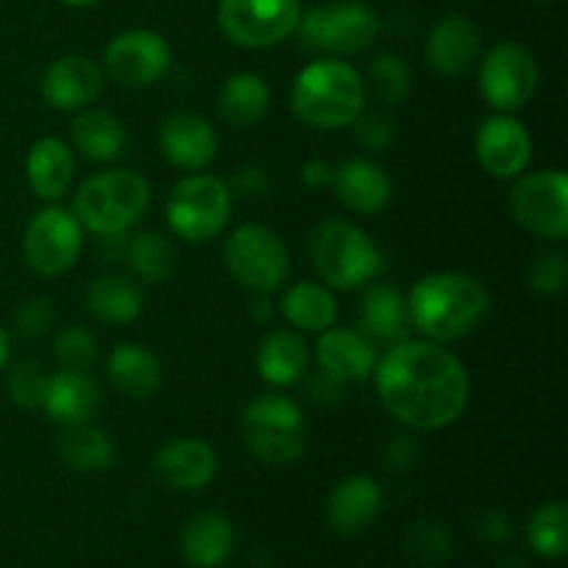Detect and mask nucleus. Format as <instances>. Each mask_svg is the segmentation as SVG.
I'll return each instance as SVG.
<instances>
[{
    "label": "nucleus",
    "instance_id": "nucleus-1",
    "mask_svg": "<svg viewBox=\"0 0 568 568\" xmlns=\"http://www.w3.org/2000/svg\"><path fill=\"white\" fill-rule=\"evenodd\" d=\"M383 408L410 430H444L464 416L471 383L464 361L430 338H403L377 358Z\"/></svg>",
    "mask_w": 568,
    "mask_h": 568
},
{
    "label": "nucleus",
    "instance_id": "nucleus-2",
    "mask_svg": "<svg viewBox=\"0 0 568 568\" xmlns=\"http://www.w3.org/2000/svg\"><path fill=\"white\" fill-rule=\"evenodd\" d=\"M408 303L410 327L436 344L469 336L491 308L486 283L466 272H433L414 283Z\"/></svg>",
    "mask_w": 568,
    "mask_h": 568
},
{
    "label": "nucleus",
    "instance_id": "nucleus-3",
    "mask_svg": "<svg viewBox=\"0 0 568 568\" xmlns=\"http://www.w3.org/2000/svg\"><path fill=\"white\" fill-rule=\"evenodd\" d=\"M364 75L342 59H320L297 72L292 111L300 122L320 131L347 128L366 109Z\"/></svg>",
    "mask_w": 568,
    "mask_h": 568
},
{
    "label": "nucleus",
    "instance_id": "nucleus-4",
    "mask_svg": "<svg viewBox=\"0 0 568 568\" xmlns=\"http://www.w3.org/2000/svg\"><path fill=\"white\" fill-rule=\"evenodd\" d=\"M150 194L153 192L142 172L116 166L87 178L78 186L70 211L78 225L94 236H125L148 211Z\"/></svg>",
    "mask_w": 568,
    "mask_h": 568
},
{
    "label": "nucleus",
    "instance_id": "nucleus-5",
    "mask_svg": "<svg viewBox=\"0 0 568 568\" xmlns=\"http://www.w3.org/2000/svg\"><path fill=\"white\" fill-rule=\"evenodd\" d=\"M239 433L255 460L266 466H292L305 455L308 425L292 397L261 394L244 408Z\"/></svg>",
    "mask_w": 568,
    "mask_h": 568
},
{
    "label": "nucleus",
    "instance_id": "nucleus-6",
    "mask_svg": "<svg viewBox=\"0 0 568 568\" xmlns=\"http://www.w3.org/2000/svg\"><path fill=\"white\" fill-rule=\"evenodd\" d=\"M311 261L327 288H361L383 270V253L355 222L333 216L311 236Z\"/></svg>",
    "mask_w": 568,
    "mask_h": 568
},
{
    "label": "nucleus",
    "instance_id": "nucleus-7",
    "mask_svg": "<svg viewBox=\"0 0 568 568\" xmlns=\"http://www.w3.org/2000/svg\"><path fill=\"white\" fill-rule=\"evenodd\" d=\"M233 214V189L222 178L189 172L166 197V225L178 239L205 244L220 236Z\"/></svg>",
    "mask_w": 568,
    "mask_h": 568
},
{
    "label": "nucleus",
    "instance_id": "nucleus-8",
    "mask_svg": "<svg viewBox=\"0 0 568 568\" xmlns=\"http://www.w3.org/2000/svg\"><path fill=\"white\" fill-rule=\"evenodd\" d=\"M225 266L250 294H275L288 281V250L272 227L239 225L225 242Z\"/></svg>",
    "mask_w": 568,
    "mask_h": 568
},
{
    "label": "nucleus",
    "instance_id": "nucleus-9",
    "mask_svg": "<svg viewBox=\"0 0 568 568\" xmlns=\"http://www.w3.org/2000/svg\"><path fill=\"white\" fill-rule=\"evenodd\" d=\"M305 48L325 50L333 55H358L372 48L381 33V17L358 0L316 6L300 14L297 31Z\"/></svg>",
    "mask_w": 568,
    "mask_h": 568
},
{
    "label": "nucleus",
    "instance_id": "nucleus-10",
    "mask_svg": "<svg viewBox=\"0 0 568 568\" xmlns=\"http://www.w3.org/2000/svg\"><path fill=\"white\" fill-rule=\"evenodd\" d=\"M508 205L527 233L547 242H564L568 233V175L564 170L521 172L514 178Z\"/></svg>",
    "mask_w": 568,
    "mask_h": 568
},
{
    "label": "nucleus",
    "instance_id": "nucleus-11",
    "mask_svg": "<svg viewBox=\"0 0 568 568\" xmlns=\"http://www.w3.org/2000/svg\"><path fill=\"white\" fill-rule=\"evenodd\" d=\"M300 0H220L216 22L227 42L247 50H266L297 31Z\"/></svg>",
    "mask_w": 568,
    "mask_h": 568
},
{
    "label": "nucleus",
    "instance_id": "nucleus-12",
    "mask_svg": "<svg viewBox=\"0 0 568 568\" xmlns=\"http://www.w3.org/2000/svg\"><path fill=\"white\" fill-rule=\"evenodd\" d=\"M477 89L494 111L516 114L530 103L538 89L536 55L519 42L494 44L480 61Z\"/></svg>",
    "mask_w": 568,
    "mask_h": 568
},
{
    "label": "nucleus",
    "instance_id": "nucleus-13",
    "mask_svg": "<svg viewBox=\"0 0 568 568\" xmlns=\"http://www.w3.org/2000/svg\"><path fill=\"white\" fill-rule=\"evenodd\" d=\"M83 247V227L72 211L48 205L28 220L22 233L26 264L42 277H59L72 270Z\"/></svg>",
    "mask_w": 568,
    "mask_h": 568
},
{
    "label": "nucleus",
    "instance_id": "nucleus-14",
    "mask_svg": "<svg viewBox=\"0 0 568 568\" xmlns=\"http://www.w3.org/2000/svg\"><path fill=\"white\" fill-rule=\"evenodd\" d=\"M170 64V44L159 31H150V28H131V31L116 33L103 50V75L125 89L153 87L166 75Z\"/></svg>",
    "mask_w": 568,
    "mask_h": 568
},
{
    "label": "nucleus",
    "instance_id": "nucleus-15",
    "mask_svg": "<svg viewBox=\"0 0 568 568\" xmlns=\"http://www.w3.org/2000/svg\"><path fill=\"white\" fill-rule=\"evenodd\" d=\"M475 153L483 170L497 181H514L527 172L532 159V136L514 114H491L475 136Z\"/></svg>",
    "mask_w": 568,
    "mask_h": 568
},
{
    "label": "nucleus",
    "instance_id": "nucleus-16",
    "mask_svg": "<svg viewBox=\"0 0 568 568\" xmlns=\"http://www.w3.org/2000/svg\"><path fill=\"white\" fill-rule=\"evenodd\" d=\"M159 148L172 166L203 172L220 150L216 128L197 111H175L159 125Z\"/></svg>",
    "mask_w": 568,
    "mask_h": 568
},
{
    "label": "nucleus",
    "instance_id": "nucleus-17",
    "mask_svg": "<svg viewBox=\"0 0 568 568\" xmlns=\"http://www.w3.org/2000/svg\"><path fill=\"white\" fill-rule=\"evenodd\" d=\"M103 67L89 55H61L42 72V98L50 109L81 111L92 105L103 92Z\"/></svg>",
    "mask_w": 568,
    "mask_h": 568
},
{
    "label": "nucleus",
    "instance_id": "nucleus-18",
    "mask_svg": "<svg viewBox=\"0 0 568 568\" xmlns=\"http://www.w3.org/2000/svg\"><path fill=\"white\" fill-rule=\"evenodd\" d=\"M316 364H320L322 375L342 386L361 383L375 372V344L355 327L331 325L316 338Z\"/></svg>",
    "mask_w": 568,
    "mask_h": 568
},
{
    "label": "nucleus",
    "instance_id": "nucleus-19",
    "mask_svg": "<svg viewBox=\"0 0 568 568\" xmlns=\"http://www.w3.org/2000/svg\"><path fill=\"white\" fill-rule=\"evenodd\" d=\"M153 466L164 486L175 488V491H200L216 477L220 458L203 438L181 436L166 442L155 453Z\"/></svg>",
    "mask_w": 568,
    "mask_h": 568
},
{
    "label": "nucleus",
    "instance_id": "nucleus-20",
    "mask_svg": "<svg viewBox=\"0 0 568 568\" xmlns=\"http://www.w3.org/2000/svg\"><path fill=\"white\" fill-rule=\"evenodd\" d=\"M480 28L464 14H447L430 28L425 44L427 64L444 78H458L480 59Z\"/></svg>",
    "mask_w": 568,
    "mask_h": 568
},
{
    "label": "nucleus",
    "instance_id": "nucleus-21",
    "mask_svg": "<svg viewBox=\"0 0 568 568\" xmlns=\"http://www.w3.org/2000/svg\"><path fill=\"white\" fill-rule=\"evenodd\" d=\"M331 186L338 203L364 216L381 214L394 197L392 178L372 159H349L333 166Z\"/></svg>",
    "mask_w": 568,
    "mask_h": 568
},
{
    "label": "nucleus",
    "instance_id": "nucleus-22",
    "mask_svg": "<svg viewBox=\"0 0 568 568\" xmlns=\"http://www.w3.org/2000/svg\"><path fill=\"white\" fill-rule=\"evenodd\" d=\"M383 510V488L366 475H349L338 480V486L327 499V521L344 536H358L366 527L375 525Z\"/></svg>",
    "mask_w": 568,
    "mask_h": 568
},
{
    "label": "nucleus",
    "instance_id": "nucleus-23",
    "mask_svg": "<svg viewBox=\"0 0 568 568\" xmlns=\"http://www.w3.org/2000/svg\"><path fill=\"white\" fill-rule=\"evenodd\" d=\"M26 178L31 192L44 203L67 194L75 178V150L59 136H42L31 144L26 159Z\"/></svg>",
    "mask_w": 568,
    "mask_h": 568
},
{
    "label": "nucleus",
    "instance_id": "nucleus-24",
    "mask_svg": "<svg viewBox=\"0 0 568 568\" xmlns=\"http://www.w3.org/2000/svg\"><path fill=\"white\" fill-rule=\"evenodd\" d=\"M358 331L372 344H397L408 338L410 320L408 303L403 294L388 283H366V292L358 303Z\"/></svg>",
    "mask_w": 568,
    "mask_h": 568
},
{
    "label": "nucleus",
    "instance_id": "nucleus-25",
    "mask_svg": "<svg viewBox=\"0 0 568 568\" xmlns=\"http://www.w3.org/2000/svg\"><path fill=\"white\" fill-rule=\"evenodd\" d=\"M100 388L98 383L89 377V372H72L61 369L50 375L48 397H44L42 410L53 422L64 425H81V422H92L98 414Z\"/></svg>",
    "mask_w": 568,
    "mask_h": 568
},
{
    "label": "nucleus",
    "instance_id": "nucleus-26",
    "mask_svg": "<svg viewBox=\"0 0 568 568\" xmlns=\"http://www.w3.org/2000/svg\"><path fill=\"white\" fill-rule=\"evenodd\" d=\"M105 369H109V381L120 394L128 399H150L159 394L161 383H164V369L153 349L142 347V344H116L105 358Z\"/></svg>",
    "mask_w": 568,
    "mask_h": 568
},
{
    "label": "nucleus",
    "instance_id": "nucleus-27",
    "mask_svg": "<svg viewBox=\"0 0 568 568\" xmlns=\"http://www.w3.org/2000/svg\"><path fill=\"white\" fill-rule=\"evenodd\" d=\"M236 532L227 516L205 510L186 521L181 532V555L194 568H222L233 555Z\"/></svg>",
    "mask_w": 568,
    "mask_h": 568
},
{
    "label": "nucleus",
    "instance_id": "nucleus-28",
    "mask_svg": "<svg viewBox=\"0 0 568 568\" xmlns=\"http://www.w3.org/2000/svg\"><path fill=\"white\" fill-rule=\"evenodd\" d=\"M311 353L303 333L297 331H272L261 338L258 353H255V366L258 375L270 386L288 388L300 383L308 372Z\"/></svg>",
    "mask_w": 568,
    "mask_h": 568
},
{
    "label": "nucleus",
    "instance_id": "nucleus-29",
    "mask_svg": "<svg viewBox=\"0 0 568 568\" xmlns=\"http://www.w3.org/2000/svg\"><path fill=\"white\" fill-rule=\"evenodd\" d=\"M55 449L70 469L83 471V475H98V471L111 469L116 458L114 438L109 436V430L92 425V422L61 427V433L55 436Z\"/></svg>",
    "mask_w": 568,
    "mask_h": 568
},
{
    "label": "nucleus",
    "instance_id": "nucleus-30",
    "mask_svg": "<svg viewBox=\"0 0 568 568\" xmlns=\"http://www.w3.org/2000/svg\"><path fill=\"white\" fill-rule=\"evenodd\" d=\"M142 288L125 275L94 277L87 288V311L98 325H131L142 314Z\"/></svg>",
    "mask_w": 568,
    "mask_h": 568
},
{
    "label": "nucleus",
    "instance_id": "nucleus-31",
    "mask_svg": "<svg viewBox=\"0 0 568 568\" xmlns=\"http://www.w3.org/2000/svg\"><path fill=\"white\" fill-rule=\"evenodd\" d=\"M272 103L270 83L255 72H233L220 87V116L231 128H253L266 116Z\"/></svg>",
    "mask_w": 568,
    "mask_h": 568
},
{
    "label": "nucleus",
    "instance_id": "nucleus-32",
    "mask_svg": "<svg viewBox=\"0 0 568 568\" xmlns=\"http://www.w3.org/2000/svg\"><path fill=\"white\" fill-rule=\"evenodd\" d=\"M125 125L103 109H81L72 120V150L94 164L114 161L125 150Z\"/></svg>",
    "mask_w": 568,
    "mask_h": 568
},
{
    "label": "nucleus",
    "instance_id": "nucleus-33",
    "mask_svg": "<svg viewBox=\"0 0 568 568\" xmlns=\"http://www.w3.org/2000/svg\"><path fill=\"white\" fill-rule=\"evenodd\" d=\"M283 316L297 333H322L336 325L338 305L327 286L316 281H300L283 294Z\"/></svg>",
    "mask_w": 568,
    "mask_h": 568
},
{
    "label": "nucleus",
    "instance_id": "nucleus-34",
    "mask_svg": "<svg viewBox=\"0 0 568 568\" xmlns=\"http://www.w3.org/2000/svg\"><path fill=\"white\" fill-rule=\"evenodd\" d=\"M125 258L142 283H164L175 272L178 250L164 233L144 231L125 244Z\"/></svg>",
    "mask_w": 568,
    "mask_h": 568
},
{
    "label": "nucleus",
    "instance_id": "nucleus-35",
    "mask_svg": "<svg viewBox=\"0 0 568 568\" xmlns=\"http://www.w3.org/2000/svg\"><path fill=\"white\" fill-rule=\"evenodd\" d=\"M527 541L541 558L560 560L568 552V508L560 499L544 503L527 521Z\"/></svg>",
    "mask_w": 568,
    "mask_h": 568
},
{
    "label": "nucleus",
    "instance_id": "nucleus-36",
    "mask_svg": "<svg viewBox=\"0 0 568 568\" xmlns=\"http://www.w3.org/2000/svg\"><path fill=\"white\" fill-rule=\"evenodd\" d=\"M366 94L383 109H394L410 94V67L394 53H381L369 61V78H364Z\"/></svg>",
    "mask_w": 568,
    "mask_h": 568
},
{
    "label": "nucleus",
    "instance_id": "nucleus-37",
    "mask_svg": "<svg viewBox=\"0 0 568 568\" xmlns=\"http://www.w3.org/2000/svg\"><path fill=\"white\" fill-rule=\"evenodd\" d=\"M48 386H50V372L44 369L37 358L17 361L9 372V381H6L9 399L22 410L42 408L44 397H48Z\"/></svg>",
    "mask_w": 568,
    "mask_h": 568
},
{
    "label": "nucleus",
    "instance_id": "nucleus-38",
    "mask_svg": "<svg viewBox=\"0 0 568 568\" xmlns=\"http://www.w3.org/2000/svg\"><path fill=\"white\" fill-rule=\"evenodd\" d=\"M405 549L422 566H444L453 558V538L442 521L419 519L405 536Z\"/></svg>",
    "mask_w": 568,
    "mask_h": 568
},
{
    "label": "nucleus",
    "instance_id": "nucleus-39",
    "mask_svg": "<svg viewBox=\"0 0 568 568\" xmlns=\"http://www.w3.org/2000/svg\"><path fill=\"white\" fill-rule=\"evenodd\" d=\"M53 355L61 369L89 372L98 361V338L81 325H67L55 333Z\"/></svg>",
    "mask_w": 568,
    "mask_h": 568
},
{
    "label": "nucleus",
    "instance_id": "nucleus-40",
    "mask_svg": "<svg viewBox=\"0 0 568 568\" xmlns=\"http://www.w3.org/2000/svg\"><path fill=\"white\" fill-rule=\"evenodd\" d=\"M527 281H530L532 292L544 294V297L564 292L568 283V261L564 250H547V253L536 255L527 270Z\"/></svg>",
    "mask_w": 568,
    "mask_h": 568
},
{
    "label": "nucleus",
    "instance_id": "nucleus-41",
    "mask_svg": "<svg viewBox=\"0 0 568 568\" xmlns=\"http://www.w3.org/2000/svg\"><path fill=\"white\" fill-rule=\"evenodd\" d=\"M55 308L48 297H28L17 305L14 327L26 338H42L53 331Z\"/></svg>",
    "mask_w": 568,
    "mask_h": 568
},
{
    "label": "nucleus",
    "instance_id": "nucleus-42",
    "mask_svg": "<svg viewBox=\"0 0 568 568\" xmlns=\"http://www.w3.org/2000/svg\"><path fill=\"white\" fill-rule=\"evenodd\" d=\"M353 125H355V136H358V142L364 144L366 150H372V153H383V150L392 148L394 139H397V125H394V120L386 114V111L364 109V114H361Z\"/></svg>",
    "mask_w": 568,
    "mask_h": 568
},
{
    "label": "nucleus",
    "instance_id": "nucleus-43",
    "mask_svg": "<svg viewBox=\"0 0 568 568\" xmlns=\"http://www.w3.org/2000/svg\"><path fill=\"white\" fill-rule=\"evenodd\" d=\"M477 532H480L488 544H508L510 538H514L516 527L508 514H503V510H488V514H483Z\"/></svg>",
    "mask_w": 568,
    "mask_h": 568
},
{
    "label": "nucleus",
    "instance_id": "nucleus-44",
    "mask_svg": "<svg viewBox=\"0 0 568 568\" xmlns=\"http://www.w3.org/2000/svg\"><path fill=\"white\" fill-rule=\"evenodd\" d=\"M233 189L244 197H264L270 192V175L261 166H244L233 175Z\"/></svg>",
    "mask_w": 568,
    "mask_h": 568
},
{
    "label": "nucleus",
    "instance_id": "nucleus-45",
    "mask_svg": "<svg viewBox=\"0 0 568 568\" xmlns=\"http://www.w3.org/2000/svg\"><path fill=\"white\" fill-rule=\"evenodd\" d=\"M333 166L322 159H311L303 164V183L308 189H325L331 186Z\"/></svg>",
    "mask_w": 568,
    "mask_h": 568
},
{
    "label": "nucleus",
    "instance_id": "nucleus-46",
    "mask_svg": "<svg viewBox=\"0 0 568 568\" xmlns=\"http://www.w3.org/2000/svg\"><path fill=\"white\" fill-rule=\"evenodd\" d=\"M403 444L405 436H399L397 442H392V447H388V466H394V469H408L416 458V449L410 447V444L408 449H403Z\"/></svg>",
    "mask_w": 568,
    "mask_h": 568
},
{
    "label": "nucleus",
    "instance_id": "nucleus-47",
    "mask_svg": "<svg viewBox=\"0 0 568 568\" xmlns=\"http://www.w3.org/2000/svg\"><path fill=\"white\" fill-rule=\"evenodd\" d=\"M250 311H253V320L270 322V316L275 314V305H272L270 294H253V305H250Z\"/></svg>",
    "mask_w": 568,
    "mask_h": 568
},
{
    "label": "nucleus",
    "instance_id": "nucleus-48",
    "mask_svg": "<svg viewBox=\"0 0 568 568\" xmlns=\"http://www.w3.org/2000/svg\"><path fill=\"white\" fill-rule=\"evenodd\" d=\"M9 358H11V336H9V331L0 325V372L6 369Z\"/></svg>",
    "mask_w": 568,
    "mask_h": 568
},
{
    "label": "nucleus",
    "instance_id": "nucleus-49",
    "mask_svg": "<svg viewBox=\"0 0 568 568\" xmlns=\"http://www.w3.org/2000/svg\"><path fill=\"white\" fill-rule=\"evenodd\" d=\"M59 3L72 6V9H83V6H92V3H98V0H59Z\"/></svg>",
    "mask_w": 568,
    "mask_h": 568
},
{
    "label": "nucleus",
    "instance_id": "nucleus-50",
    "mask_svg": "<svg viewBox=\"0 0 568 568\" xmlns=\"http://www.w3.org/2000/svg\"><path fill=\"white\" fill-rule=\"evenodd\" d=\"M538 3H555V0H538Z\"/></svg>",
    "mask_w": 568,
    "mask_h": 568
}]
</instances>
